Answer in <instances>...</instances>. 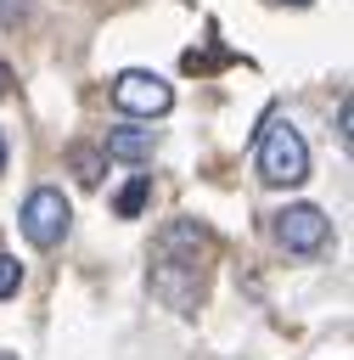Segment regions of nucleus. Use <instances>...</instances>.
Segmentation results:
<instances>
[{
  "mask_svg": "<svg viewBox=\"0 0 354 360\" xmlns=\"http://www.w3.org/2000/svg\"><path fill=\"white\" fill-rule=\"evenodd\" d=\"M146 197H152V174H135V180H129V186L112 197V208H118L124 219H135V214L146 208Z\"/></svg>",
  "mask_w": 354,
  "mask_h": 360,
  "instance_id": "obj_7",
  "label": "nucleus"
},
{
  "mask_svg": "<svg viewBox=\"0 0 354 360\" xmlns=\"http://www.w3.org/2000/svg\"><path fill=\"white\" fill-rule=\"evenodd\" d=\"M208 231L197 225V219H174V225H163L157 231V248H152V292L169 304V309H180V315H191L197 309V298H202V270H208Z\"/></svg>",
  "mask_w": 354,
  "mask_h": 360,
  "instance_id": "obj_1",
  "label": "nucleus"
},
{
  "mask_svg": "<svg viewBox=\"0 0 354 360\" xmlns=\"http://www.w3.org/2000/svg\"><path fill=\"white\" fill-rule=\"evenodd\" d=\"M73 163H79V180H96L101 169H96V152H73Z\"/></svg>",
  "mask_w": 354,
  "mask_h": 360,
  "instance_id": "obj_10",
  "label": "nucleus"
},
{
  "mask_svg": "<svg viewBox=\"0 0 354 360\" xmlns=\"http://www.w3.org/2000/svg\"><path fill=\"white\" fill-rule=\"evenodd\" d=\"M0 169H6V135H0Z\"/></svg>",
  "mask_w": 354,
  "mask_h": 360,
  "instance_id": "obj_13",
  "label": "nucleus"
},
{
  "mask_svg": "<svg viewBox=\"0 0 354 360\" xmlns=\"http://www.w3.org/2000/svg\"><path fill=\"white\" fill-rule=\"evenodd\" d=\"M17 287H22V264H17L11 253H0V298H11Z\"/></svg>",
  "mask_w": 354,
  "mask_h": 360,
  "instance_id": "obj_8",
  "label": "nucleus"
},
{
  "mask_svg": "<svg viewBox=\"0 0 354 360\" xmlns=\"http://www.w3.org/2000/svg\"><path fill=\"white\" fill-rule=\"evenodd\" d=\"M152 146H157L152 124H124V129H112V135H107V158H118V163H146V158H152Z\"/></svg>",
  "mask_w": 354,
  "mask_h": 360,
  "instance_id": "obj_6",
  "label": "nucleus"
},
{
  "mask_svg": "<svg viewBox=\"0 0 354 360\" xmlns=\"http://www.w3.org/2000/svg\"><path fill=\"white\" fill-rule=\"evenodd\" d=\"M275 236H281V248L287 253H326V242H332V219L315 208V202H287L281 214H275Z\"/></svg>",
  "mask_w": 354,
  "mask_h": 360,
  "instance_id": "obj_5",
  "label": "nucleus"
},
{
  "mask_svg": "<svg viewBox=\"0 0 354 360\" xmlns=\"http://www.w3.org/2000/svg\"><path fill=\"white\" fill-rule=\"evenodd\" d=\"M17 225H22V236L34 248H56L67 236V225H73V208H67L62 186H34L22 197V208H17Z\"/></svg>",
  "mask_w": 354,
  "mask_h": 360,
  "instance_id": "obj_3",
  "label": "nucleus"
},
{
  "mask_svg": "<svg viewBox=\"0 0 354 360\" xmlns=\"http://www.w3.org/2000/svg\"><path fill=\"white\" fill-rule=\"evenodd\" d=\"M6 90H11V68L0 62V96H6Z\"/></svg>",
  "mask_w": 354,
  "mask_h": 360,
  "instance_id": "obj_12",
  "label": "nucleus"
},
{
  "mask_svg": "<svg viewBox=\"0 0 354 360\" xmlns=\"http://www.w3.org/2000/svg\"><path fill=\"white\" fill-rule=\"evenodd\" d=\"M0 360H17V354H6V349H0Z\"/></svg>",
  "mask_w": 354,
  "mask_h": 360,
  "instance_id": "obj_15",
  "label": "nucleus"
},
{
  "mask_svg": "<svg viewBox=\"0 0 354 360\" xmlns=\"http://www.w3.org/2000/svg\"><path fill=\"white\" fill-rule=\"evenodd\" d=\"M258 174H264L270 186H298V180H309V146H303V135H298L287 118H270V124L258 129Z\"/></svg>",
  "mask_w": 354,
  "mask_h": 360,
  "instance_id": "obj_2",
  "label": "nucleus"
},
{
  "mask_svg": "<svg viewBox=\"0 0 354 360\" xmlns=\"http://www.w3.org/2000/svg\"><path fill=\"white\" fill-rule=\"evenodd\" d=\"M28 17V0H0V28H17Z\"/></svg>",
  "mask_w": 354,
  "mask_h": 360,
  "instance_id": "obj_9",
  "label": "nucleus"
},
{
  "mask_svg": "<svg viewBox=\"0 0 354 360\" xmlns=\"http://www.w3.org/2000/svg\"><path fill=\"white\" fill-rule=\"evenodd\" d=\"M287 6H309V0H287Z\"/></svg>",
  "mask_w": 354,
  "mask_h": 360,
  "instance_id": "obj_14",
  "label": "nucleus"
},
{
  "mask_svg": "<svg viewBox=\"0 0 354 360\" xmlns=\"http://www.w3.org/2000/svg\"><path fill=\"white\" fill-rule=\"evenodd\" d=\"M337 135H343V146H348V135H354V124H348V101L337 107Z\"/></svg>",
  "mask_w": 354,
  "mask_h": 360,
  "instance_id": "obj_11",
  "label": "nucleus"
},
{
  "mask_svg": "<svg viewBox=\"0 0 354 360\" xmlns=\"http://www.w3.org/2000/svg\"><path fill=\"white\" fill-rule=\"evenodd\" d=\"M112 101H118V112H129V118H163V112L174 107V90H169V79H157V73H146V68H129V73L112 79Z\"/></svg>",
  "mask_w": 354,
  "mask_h": 360,
  "instance_id": "obj_4",
  "label": "nucleus"
}]
</instances>
